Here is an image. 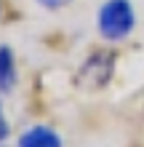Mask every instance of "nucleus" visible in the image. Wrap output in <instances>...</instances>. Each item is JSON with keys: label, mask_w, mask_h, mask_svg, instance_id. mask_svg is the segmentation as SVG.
<instances>
[{"label": "nucleus", "mask_w": 144, "mask_h": 147, "mask_svg": "<svg viewBox=\"0 0 144 147\" xmlns=\"http://www.w3.org/2000/svg\"><path fill=\"white\" fill-rule=\"evenodd\" d=\"M136 27V11L131 0H104L96 13V30L107 43L125 40Z\"/></svg>", "instance_id": "f257e3e1"}, {"label": "nucleus", "mask_w": 144, "mask_h": 147, "mask_svg": "<svg viewBox=\"0 0 144 147\" xmlns=\"http://www.w3.org/2000/svg\"><path fill=\"white\" fill-rule=\"evenodd\" d=\"M16 147H64V139L51 126L38 123V126H29L19 134Z\"/></svg>", "instance_id": "f03ea898"}, {"label": "nucleus", "mask_w": 144, "mask_h": 147, "mask_svg": "<svg viewBox=\"0 0 144 147\" xmlns=\"http://www.w3.org/2000/svg\"><path fill=\"white\" fill-rule=\"evenodd\" d=\"M19 72H16V56L8 46H0V94L13 91Z\"/></svg>", "instance_id": "7ed1b4c3"}, {"label": "nucleus", "mask_w": 144, "mask_h": 147, "mask_svg": "<svg viewBox=\"0 0 144 147\" xmlns=\"http://www.w3.org/2000/svg\"><path fill=\"white\" fill-rule=\"evenodd\" d=\"M8 134H11V126H8V118L3 112V102H0V144L8 139Z\"/></svg>", "instance_id": "20e7f679"}, {"label": "nucleus", "mask_w": 144, "mask_h": 147, "mask_svg": "<svg viewBox=\"0 0 144 147\" xmlns=\"http://www.w3.org/2000/svg\"><path fill=\"white\" fill-rule=\"evenodd\" d=\"M43 8H48V11H59V8H64V5H70L72 0H38Z\"/></svg>", "instance_id": "39448f33"}, {"label": "nucleus", "mask_w": 144, "mask_h": 147, "mask_svg": "<svg viewBox=\"0 0 144 147\" xmlns=\"http://www.w3.org/2000/svg\"><path fill=\"white\" fill-rule=\"evenodd\" d=\"M0 13H3V5H0Z\"/></svg>", "instance_id": "423d86ee"}]
</instances>
